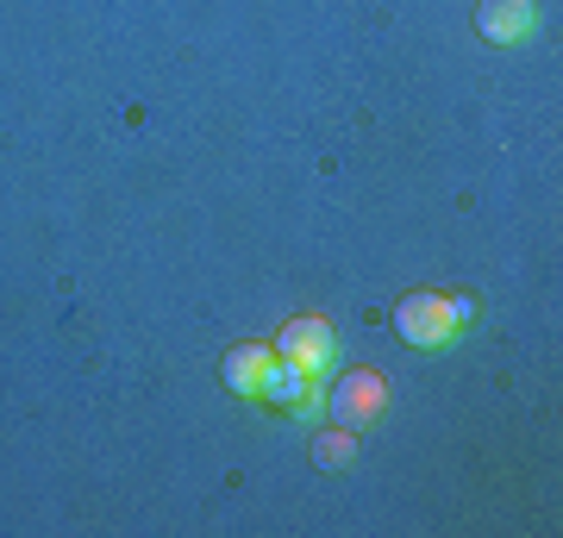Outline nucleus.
Listing matches in <instances>:
<instances>
[{"instance_id": "f257e3e1", "label": "nucleus", "mask_w": 563, "mask_h": 538, "mask_svg": "<svg viewBox=\"0 0 563 538\" xmlns=\"http://www.w3.org/2000/svg\"><path fill=\"white\" fill-rule=\"evenodd\" d=\"M470 319H476V300L470 295H426L420 288V295H401V307H395V332H401L413 351H444Z\"/></svg>"}, {"instance_id": "f03ea898", "label": "nucleus", "mask_w": 563, "mask_h": 538, "mask_svg": "<svg viewBox=\"0 0 563 538\" xmlns=\"http://www.w3.org/2000/svg\"><path fill=\"white\" fill-rule=\"evenodd\" d=\"M276 358L295 363V370H307V376H325V370L339 363V339H332V326H325L320 314H301V319H288V326H282Z\"/></svg>"}, {"instance_id": "39448f33", "label": "nucleus", "mask_w": 563, "mask_h": 538, "mask_svg": "<svg viewBox=\"0 0 563 538\" xmlns=\"http://www.w3.org/2000/svg\"><path fill=\"white\" fill-rule=\"evenodd\" d=\"M269 370H276V344H232L220 363V382L232 388V395L257 400L263 382H269Z\"/></svg>"}, {"instance_id": "423d86ee", "label": "nucleus", "mask_w": 563, "mask_h": 538, "mask_svg": "<svg viewBox=\"0 0 563 538\" xmlns=\"http://www.w3.org/2000/svg\"><path fill=\"white\" fill-rule=\"evenodd\" d=\"M257 400H276L282 414H313L325 395H320V376H307V370H295V363L276 358V370H269V382H263Z\"/></svg>"}, {"instance_id": "20e7f679", "label": "nucleus", "mask_w": 563, "mask_h": 538, "mask_svg": "<svg viewBox=\"0 0 563 538\" xmlns=\"http://www.w3.org/2000/svg\"><path fill=\"white\" fill-rule=\"evenodd\" d=\"M532 25H539L532 0H476V32L488 44H520V39H532Z\"/></svg>"}, {"instance_id": "7ed1b4c3", "label": "nucleus", "mask_w": 563, "mask_h": 538, "mask_svg": "<svg viewBox=\"0 0 563 538\" xmlns=\"http://www.w3.org/2000/svg\"><path fill=\"white\" fill-rule=\"evenodd\" d=\"M383 400H388V382L376 376V370H351V376L332 388V400H325V407H332V419H339V426H351V432H357V426H369V419L383 414Z\"/></svg>"}, {"instance_id": "0eeeda50", "label": "nucleus", "mask_w": 563, "mask_h": 538, "mask_svg": "<svg viewBox=\"0 0 563 538\" xmlns=\"http://www.w3.org/2000/svg\"><path fill=\"white\" fill-rule=\"evenodd\" d=\"M351 451H357V432H351V426H339V432H325V439L313 444L320 470H339V463H351Z\"/></svg>"}]
</instances>
